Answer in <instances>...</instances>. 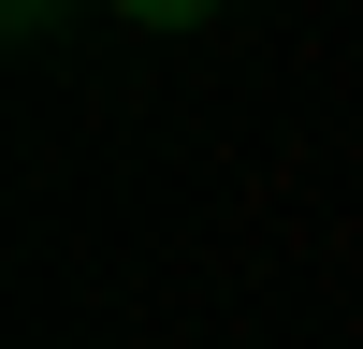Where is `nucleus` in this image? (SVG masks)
Instances as JSON below:
<instances>
[{
	"label": "nucleus",
	"instance_id": "obj_2",
	"mask_svg": "<svg viewBox=\"0 0 363 349\" xmlns=\"http://www.w3.org/2000/svg\"><path fill=\"white\" fill-rule=\"evenodd\" d=\"M15 15H58V0H15Z\"/></svg>",
	"mask_w": 363,
	"mask_h": 349
},
{
	"label": "nucleus",
	"instance_id": "obj_1",
	"mask_svg": "<svg viewBox=\"0 0 363 349\" xmlns=\"http://www.w3.org/2000/svg\"><path fill=\"white\" fill-rule=\"evenodd\" d=\"M116 15H145V29H189V15H203V0H116Z\"/></svg>",
	"mask_w": 363,
	"mask_h": 349
}]
</instances>
